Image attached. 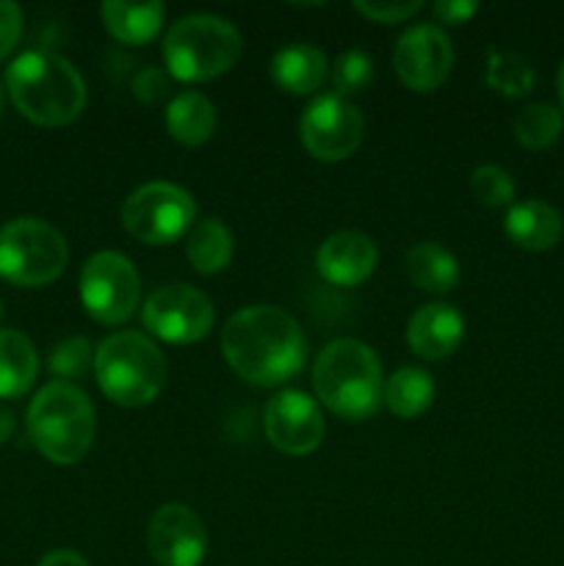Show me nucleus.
<instances>
[{
  "mask_svg": "<svg viewBox=\"0 0 564 566\" xmlns=\"http://www.w3.org/2000/svg\"><path fill=\"white\" fill-rule=\"evenodd\" d=\"M221 354L243 381L276 387L302 370L307 340L293 315L274 304H249L221 329Z\"/></svg>",
  "mask_w": 564,
  "mask_h": 566,
  "instance_id": "f257e3e1",
  "label": "nucleus"
},
{
  "mask_svg": "<svg viewBox=\"0 0 564 566\" xmlns=\"http://www.w3.org/2000/svg\"><path fill=\"white\" fill-rule=\"evenodd\" d=\"M6 88L25 119L42 127L75 122L86 108V83L70 59L50 50H28L6 70Z\"/></svg>",
  "mask_w": 564,
  "mask_h": 566,
  "instance_id": "f03ea898",
  "label": "nucleus"
},
{
  "mask_svg": "<svg viewBox=\"0 0 564 566\" xmlns=\"http://www.w3.org/2000/svg\"><path fill=\"white\" fill-rule=\"evenodd\" d=\"M318 401L343 420H368L385 401V379L376 352L365 343L341 337L321 348L313 365Z\"/></svg>",
  "mask_w": 564,
  "mask_h": 566,
  "instance_id": "7ed1b4c3",
  "label": "nucleus"
},
{
  "mask_svg": "<svg viewBox=\"0 0 564 566\" xmlns=\"http://www.w3.org/2000/svg\"><path fill=\"white\" fill-rule=\"evenodd\" d=\"M97 415L86 392L66 381H50L28 407V437L53 464H75L88 453Z\"/></svg>",
  "mask_w": 564,
  "mask_h": 566,
  "instance_id": "20e7f679",
  "label": "nucleus"
},
{
  "mask_svg": "<svg viewBox=\"0 0 564 566\" xmlns=\"http://www.w3.org/2000/svg\"><path fill=\"white\" fill-rule=\"evenodd\" d=\"M94 376L105 398L119 407H147L166 387L169 365L164 352L142 332L105 337L94 357Z\"/></svg>",
  "mask_w": 564,
  "mask_h": 566,
  "instance_id": "39448f33",
  "label": "nucleus"
},
{
  "mask_svg": "<svg viewBox=\"0 0 564 566\" xmlns=\"http://www.w3.org/2000/svg\"><path fill=\"white\" fill-rule=\"evenodd\" d=\"M241 55V33L216 14H186L166 31V72L182 83H202L224 75Z\"/></svg>",
  "mask_w": 564,
  "mask_h": 566,
  "instance_id": "423d86ee",
  "label": "nucleus"
},
{
  "mask_svg": "<svg viewBox=\"0 0 564 566\" xmlns=\"http://www.w3.org/2000/svg\"><path fill=\"white\" fill-rule=\"evenodd\" d=\"M70 247L59 227L22 216L0 227V276L17 287H42L61 276Z\"/></svg>",
  "mask_w": 564,
  "mask_h": 566,
  "instance_id": "0eeeda50",
  "label": "nucleus"
},
{
  "mask_svg": "<svg viewBox=\"0 0 564 566\" xmlns=\"http://www.w3.org/2000/svg\"><path fill=\"white\" fill-rule=\"evenodd\" d=\"M197 202L175 182H147L122 202V227L138 243L164 247L191 232Z\"/></svg>",
  "mask_w": 564,
  "mask_h": 566,
  "instance_id": "6e6552de",
  "label": "nucleus"
},
{
  "mask_svg": "<svg viewBox=\"0 0 564 566\" xmlns=\"http://www.w3.org/2000/svg\"><path fill=\"white\" fill-rule=\"evenodd\" d=\"M142 282L125 254L97 252L81 269V302L100 324H125L138 307Z\"/></svg>",
  "mask_w": 564,
  "mask_h": 566,
  "instance_id": "1a4fd4ad",
  "label": "nucleus"
},
{
  "mask_svg": "<svg viewBox=\"0 0 564 566\" xmlns=\"http://www.w3.org/2000/svg\"><path fill=\"white\" fill-rule=\"evenodd\" d=\"M365 119L352 99L330 92L315 97L299 119V136L315 160L337 164L357 153Z\"/></svg>",
  "mask_w": 564,
  "mask_h": 566,
  "instance_id": "9d476101",
  "label": "nucleus"
},
{
  "mask_svg": "<svg viewBox=\"0 0 564 566\" xmlns=\"http://www.w3.org/2000/svg\"><path fill=\"white\" fill-rule=\"evenodd\" d=\"M216 310L202 291L191 285H164L144 302L142 321L158 340L188 346L213 329Z\"/></svg>",
  "mask_w": 564,
  "mask_h": 566,
  "instance_id": "9b49d317",
  "label": "nucleus"
},
{
  "mask_svg": "<svg viewBox=\"0 0 564 566\" xmlns=\"http://www.w3.org/2000/svg\"><path fill=\"white\" fill-rule=\"evenodd\" d=\"M393 66L404 86L412 92H431L442 86L446 77L451 75L453 66V44L442 28L431 22L407 28L398 36L396 50H393Z\"/></svg>",
  "mask_w": 564,
  "mask_h": 566,
  "instance_id": "f8f14e48",
  "label": "nucleus"
},
{
  "mask_svg": "<svg viewBox=\"0 0 564 566\" xmlns=\"http://www.w3.org/2000/svg\"><path fill=\"white\" fill-rule=\"evenodd\" d=\"M263 429L271 446L285 457H307L324 440V415L315 398L302 390H282L269 398Z\"/></svg>",
  "mask_w": 564,
  "mask_h": 566,
  "instance_id": "ddd939ff",
  "label": "nucleus"
},
{
  "mask_svg": "<svg viewBox=\"0 0 564 566\" xmlns=\"http://www.w3.org/2000/svg\"><path fill=\"white\" fill-rule=\"evenodd\" d=\"M147 551L158 566H199L208 553V528L186 503H164L149 517Z\"/></svg>",
  "mask_w": 564,
  "mask_h": 566,
  "instance_id": "4468645a",
  "label": "nucleus"
},
{
  "mask_svg": "<svg viewBox=\"0 0 564 566\" xmlns=\"http://www.w3.org/2000/svg\"><path fill=\"white\" fill-rule=\"evenodd\" d=\"M379 263L376 243L357 230H341L326 238L315 252V269L337 287H354L368 280Z\"/></svg>",
  "mask_w": 564,
  "mask_h": 566,
  "instance_id": "2eb2a0df",
  "label": "nucleus"
},
{
  "mask_svg": "<svg viewBox=\"0 0 564 566\" xmlns=\"http://www.w3.org/2000/svg\"><path fill=\"white\" fill-rule=\"evenodd\" d=\"M464 337V318L453 304L431 302L415 310L407 324V343L418 357L429 363L451 357Z\"/></svg>",
  "mask_w": 564,
  "mask_h": 566,
  "instance_id": "dca6fc26",
  "label": "nucleus"
},
{
  "mask_svg": "<svg viewBox=\"0 0 564 566\" xmlns=\"http://www.w3.org/2000/svg\"><path fill=\"white\" fill-rule=\"evenodd\" d=\"M503 230L514 247L525 249V252H547L562 241L564 221L553 205L542 202V199H525V202L509 208Z\"/></svg>",
  "mask_w": 564,
  "mask_h": 566,
  "instance_id": "f3484780",
  "label": "nucleus"
},
{
  "mask_svg": "<svg viewBox=\"0 0 564 566\" xmlns=\"http://www.w3.org/2000/svg\"><path fill=\"white\" fill-rule=\"evenodd\" d=\"M330 75L326 55L315 44L293 42L271 59V81L288 94H313Z\"/></svg>",
  "mask_w": 564,
  "mask_h": 566,
  "instance_id": "a211bd4d",
  "label": "nucleus"
},
{
  "mask_svg": "<svg viewBox=\"0 0 564 566\" xmlns=\"http://www.w3.org/2000/svg\"><path fill=\"white\" fill-rule=\"evenodd\" d=\"M103 25L114 39L125 44H147L149 39L158 36L164 25L166 6L160 0L149 3H125V0H105L100 6Z\"/></svg>",
  "mask_w": 564,
  "mask_h": 566,
  "instance_id": "6ab92c4d",
  "label": "nucleus"
},
{
  "mask_svg": "<svg viewBox=\"0 0 564 566\" xmlns=\"http://www.w3.org/2000/svg\"><path fill=\"white\" fill-rule=\"evenodd\" d=\"M404 269L409 282L426 293H448L459 282L457 258L437 241H420L409 247Z\"/></svg>",
  "mask_w": 564,
  "mask_h": 566,
  "instance_id": "aec40b11",
  "label": "nucleus"
},
{
  "mask_svg": "<svg viewBox=\"0 0 564 566\" xmlns=\"http://www.w3.org/2000/svg\"><path fill=\"white\" fill-rule=\"evenodd\" d=\"M164 122L175 142L186 144V147H199L213 136L216 108L205 94L180 92L166 105Z\"/></svg>",
  "mask_w": 564,
  "mask_h": 566,
  "instance_id": "412c9836",
  "label": "nucleus"
},
{
  "mask_svg": "<svg viewBox=\"0 0 564 566\" xmlns=\"http://www.w3.org/2000/svg\"><path fill=\"white\" fill-rule=\"evenodd\" d=\"M39 354L17 329H0V398H20L33 387Z\"/></svg>",
  "mask_w": 564,
  "mask_h": 566,
  "instance_id": "4be33fe9",
  "label": "nucleus"
},
{
  "mask_svg": "<svg viewBox=\"0 0 564 566\" xmlns=\"http://www.w3.org/2000/svg\"><path fill=\"white\" fill-rule=\"evenodd\" d=\"M236 254L230 227L221 219H202L191 227L186 241V258L199 274H219Z\"/></svg>",
  "mask_w": 564,
  "mask_h": 566,
  "instance_id": "5701e85b",
  "label": "nucleus"
},
{
  "mask_svg": "<svg viewBox=\"0 0 564 566\" xmlns=\"http://www.w3.org/2000/svg\"><path fill=\"white\" fill-rule=\"evenodd\" d=\"M435 401V379L429 370L404 365L385 381V403L396 418L412 420Z\"/></svg>",
  "mask_w": 564,
  "mask_h": 566,
  "instance_id": "b1692460",
  "label": "nucleus"
},
{
  "mask_svg": "<svg viewBox=\"0 0 564 566\" xmlns=\"http://www.w3.org/2000/svg\"><path fill=\"white\" fill-rule=\"evenodd\" d=\"M564 130V116L556 105L551 103H531L514 119V138L520 147L540 153L547 149L551 144L558 142Z\"/></svg>",
  "mask_w": 564,
  "mask_h": 566,
  "instance_id": "393cba45",
  "label": "nucleus"
},
{
  "mask_svg": "<svg viewBox=\"0 0 564 566\" xmlns=\"http://www.w3.org/2000/svg\"><path fill=\"white\" fill-rule=\"evenodd\" d=\"M536 72L531 61L509 50H492L487 59V86L503 97H525L534 88Z\"/></svg>",
  "mask_w": 564,
  "mask_h": 566,
  "instance_id": "a878e982",
  "label": "nucleus"
},
{
  "mask_svg": "<svg viewBox=\"0 0 564 566\" xmlns=\"http://www.w3.org/2000/svg\"><path fill=\"white\" fill-rule=\"evenodd\" d=\"M94 357H97V352H94L86 337H66V340L55 343L50 348L48 368L50 374L59 376V381L72 385V381L83 379L94 368Z\"/></svg>",
  "mask_w": 564,
  "mask_h": 566,
  "instance_id": "bb28decb",
  "label": "nucleus"
},
{
  "mask_svg": "<svg viewBox=\"0 0 564 566\" xmlns=\"http://www.w3.org/2000/svg\"><path fill=\"white\" fill-rule=\"evenodd\" d=\"M374 59L365 50H346L332 64V83H335V94L341 97H352V94L365 92L374 83Z\"/></svg>",
  "mask_w": 564,
  "mask_h": 566,
  "instance_id": "cd10ccee",
  "label": "nucleus"
},
{
  "mask_svg": "<svg viewBox=\"0 0 564 566\" xmlns=\"http://www.w3.org/2000/svg\"><path fill=\"white\" fill-rule=\"evenodd\" d=\"M470 188H473L476 199L487 208H512L514 202V180L501 166H479L470 177Z\"/></svg>",
  "mask_w": 564,
  "mask_h": 566,
  "instance_id": "c85d7f7f",
  "label": "nucleus"
},
{
  "mask_svg": "<svg viewBox=\"0 0 564 566\" xmlns=\"http://www.w3.org/2000/svg\"><path fill=\"white\" fill-rule=\"evenodd\" d=\"M354 9H357L363 17H368V20L390 25V22H404L412 14H418V11L424 9V3H420V0H393V3L390 0H387V3H368V0H357Z\"/></svg>",
  "mask_w": 564,
  "mask_h": 566,
  "instance_id": "c756f323",
  "label": "nucleus"
},
{
  "mask_svg": "<svg viewBox=\"0 0 564 566\" xmlns=\"http://www.w3.org/2000/svg\"><path fill=\"white\" fill-rule=\"evenodd\" d=\"M133 94H136L138 103L144 105H153L158 103L160 97H164L166 92H169V72H164L160 66H144V70L136 72V77H133Z\"/></svg>",
  "mask_w": 564,
  "mask_h": 566,
  "instance_id": "7c9ffc66",
  "label": "nucleus"
},
{
  "mask_svg": "<svg viewBox=\"0 0 564 566\" xmlns=\"http://www.w3.org/2000/svg\"><path fill=\"white\" fill-rule=\"evenodd\" d=\"M22 33V11L11 0H0V61L17 48Z\"/></svg>",
  "mask_w": 564,
  "mask_h": 566,
  "instance_id": "2f4dec72",
  "label": "nucleus"
},
{
  "mask_svg": "<svg viewBox=\"0 0 564 566\" xmlns=\"http://www.w3.org/2000/svg\"><path fill=\"white\" fill-rule=\"evenodd\" d=\"M476 11H479V3H473V0H437L435 3L437 20L446 22V25L468 22Z\"/></svg>",
  "mask_w": 564,
  "mask_h": 566,
  "instance_id": "473e14b6",
  "label": "nucleus"
},
{
  "mask_svg": "<svg viewBox=\"0 0 564 566\" xmlns=\"http://www.w3.org/2000/svg\"><path fill=\"white\" fill-rule=\"evenodd\" d=\"M39 566H88V562L75 551H50Z\"/></svg>",
  "mask_w": 564,
  "mask_h": 566,
  "instance_id": "72a5a7b5",
  "label": "nucleus"
},
{
  "mask_svg": "<svg viewBox=\"0 0 564 566\" xmlns=\"http://www.w3.org/2000/svg\"><path fill=\"white\" fill-rule=\"evenodd\" d=\"M11 434H14V415H11L6 407H0V446L9 442Z\"/></svg>",
  "mask_w": 564,
  "mask_h": 566,
  "instance_id": "f704fd0d",
  "label": "nucleus"
},
{
  "mask_svg": "<svg viewBox=\"0 0 564 566\" xmlns=\"http://www.w3.org/2000/svg\"><path fill=\"white\" fill-rule=\"evenodd\" d=\"M556 92H558V99H562V108H564V61H562V66H558V75H556Z\"/></svg>",
  "mask_w": 564,
  "mask_h": 566,
  "instance_id": "c9c22d12",
  "label": "nucleus"
},
{
  "mask_svg": "<svg viewBox=\"0 0 564 566\" xmlns=\"http://www.w3.org/2000/svg\"><path fill=\"white\" fill-rule=\"evenodd\" d=\"M0 116H3V88H0Z\"/></svg>",
  "mask_w": 564,
  "mask_h": 566,
  "instance_id": "e433bc0d",
  "label": "nucleus"
},
{
  "mask_svg": "<svg viewBox=\"0 0 564 566\" xmlns=\"http://www.w3.org/2000/svg\"><path fill=\"white\" fill-rule=\"evenodd\" d=\"M0 318H3V302H0Z\"/></svg>",
  "mask_w": 564,
  "mask_h": 566,
  "instance_id": "4c0bfd02",
  "label": "nucleus"
}]
</instances>
